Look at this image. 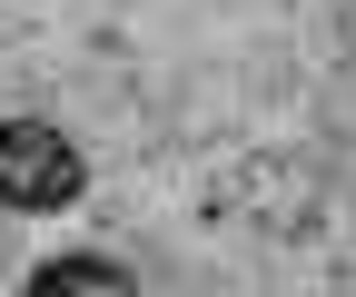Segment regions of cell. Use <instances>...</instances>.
<instances>
[{
    "instance_id": "1",
    "label": "cell",
    "mask_w": 356,
    "mask_h": 297,
    "mask_svg": "<svg viewBox=\"0 0 356 297\" xmlns=\"http://www.w3.org/2000/svg\"><path fill=\"white\" fill-rule=\"evenodd\" d=\"M89 188V159L70 129L50 119H0V208H20V218H50Z\"/></svg>"
},
{
    "instance_id": "2",
    "label": "cell",
    "mask_w": 356,
    "mask_h": 297,
    "mask_svg": "<svg viewBox=\"0 0 356 297\" xmlns=\"http://www.w3.org/2000/svg\"><path fill=\"white\" fill-rule=\"evenodd\" d=\"M20 297H139V278H129L119 258H50Z\"/></svg>"
}]
</instances>
